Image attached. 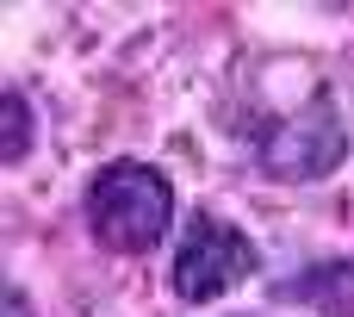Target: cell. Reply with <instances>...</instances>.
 I'll list each match as a JSON object with an SVG mask.
<instances>
[{
    "label": "cell",
    "mask_w": 354,
    "mask_h": 317,
    "mask_svg": "<svg viewBox=\"0 0 354 317\" xmlns=\"http://www.w3.org/2000/svg\"><path fill=\"white\" fill-rule=\"evenodd\" d=\"M174 224V187L149 162H106L87 181V230L112 255H149Z\"/></svg>",
    "instance_id": "6da1fadb"
},
{
    "label": "cell",
    "mask_w": 354,
    "mask_h": 317,
    "mask_svg": "<svg viewBox=\"0 0 354 317\" xmlns=\"http://www.w3.org/2000/svg\"><path fill=\"white\" fill-rule=\"evenodd\" d=\"M255 162L274 181H324L348 162V118L330 93H311L292 118H280L274 131H261Z\"/></svg>",
    "instance_id": "7a4b0ae2"
},
{
    "label": "cell",
    "mask_w": 354,
    "mask_h": 317,
    "mask_svg": "<svg viewBox=\"0 0 354 317\" xmlns=\"http://www.w3.org/2000/svg\"><path fill=\"white\" fill-rule=\"evenodd\" d=\"M255 268H261V255H255V243H249L230 218L193 212L187 230H180V249H174L168 280H174V293H180L187 305H205V299H224L230 287H243Z\"/></svg>",
    "instance_id": "3957f363"
},
{
    "label": "cell",
    "mask_w": 354,
    "mask_h": 317,
    "mask_svg": "<svg viewBox=\"0 0 354 317\" xmlns=\"http://www.w3.org/2000/svg\"><path fill=\"white\" fill-rule=\"evenodd\" d=\"M274 299L305 305V311H317V317H354V262H317V268L280 280Z\"/></svg>",
    "instance_id": "277c9868"
},
{
    "label": "cell",
    "mask_w": 354,
    "mask_h": 317,
    "mask_svg": "<svg viewBox=\"0 0 354 317\" xmlns=\"http://www.w3.org/2000/svg\"><path fill=\"white\" fill-rule=\"evenodd\" d=\"M0 112H6V162H25V150H31V106H25V93L19 87H6L0 93Z\"/></svg>",
    "instance_id": "5b68a950"
},
{
    "label": "cell",
    "mask_w": 354,
    "mask_h": 317,
    "mask_svg": "<svg viewBox=\"0 0 354 317\" xmlns=\"http://www.w3.org/2000/svg\"><path fill=\"white\" fill-rule=\"evenodd\" d=\"M6 317H31V311H25V293H19V287H6Z\"/></svg>",
    "instance_id": "8992f818"
}]
</instances>
